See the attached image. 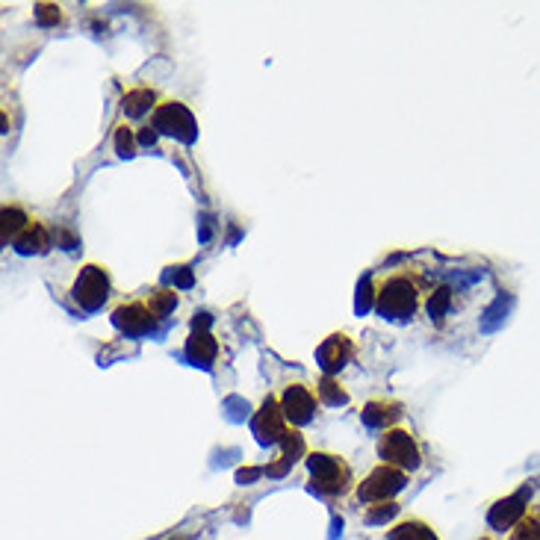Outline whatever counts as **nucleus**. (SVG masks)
Returning <instances> with one entry per match:
<instances>
[{"label":"nucleus","instance_id":"1","mask_svg":"<svg viewBox=\"0 0 540 540\" xmlns=\"http://www.w3.org/2000/svg\"><path fill=\"white\" fill-rule=\"evenodd\" d=\"M422 304V281L411 269L384 275L375 287V313L387 322H411Z\"/></svg>","mask_w":540,"mask_h":540},{"label":"nucleus","instance_id":"2","mask_svg":"<svg viewBox=\"0 0 540 540\" xmlns=\"http://www.w3.org/2000/svg\"><path fill=\"white\" fill-rule=\"evenodd\" d=\"M310 487L322 496H343L352 490V467L334 452H307Z\"/></svg>","mask_w":540,"mask_h":540},{"label":"nucleus","instance_id":"3","mask_svg":"<svg viewBox=\"0 0 540 540\" xmlns=\"http://www.w3.org/2000/svg\"><path fill=\"white\" fill-rule=\"evenodd\" d=\"M71 299L83 313L101 310L107 301L113 299V281H110L107 266H101V263L80 266V272H77V278L71 284Z\"/></svg>","mask_w":540,"mask_h":540},{"label":"nucleus","instance_id":"4","mask_svg":"<svg viewBox=\"0 0 540 540\" xmlns=\"http://www.w3.org/2000/svg\"><path fill=\"white\" fill-rule=\"evenodd\" d=\"M378 458H381V464L399 467L402 473H417L422 467L420 440H417L408 428L396 425V428H390V431L381 434V440H378Z\"/></svg>","mask_w":540,"mask_h":540},{"label":"nucleus","instance_id":"5","mask_svg":"<svg viewBox=\"0 0 540 540\" xmlns=\"http://www.w3.org/2000/svg\"><path fill=\"white\" fill-rule=\"evenodd\" d=\"M405 487H408V473H402L399 467H390V464H378L366 479L360 481L355 496L363 505L393 502Z\"/></svg>","mask_w":540,"mask_h":540},{"label":"nucleus","instance_id":"6","mask_svg":"<svg viewBox=\"0 0 540 540\" xmlns=\"http://www.w3.org/2000/svg\"><path fill=\"white\" fill-rule=\"evenodd\" d=\"M151 127L160 133V136H172L183 145H192L198 139V124L195 116L189 113L186 104L180 101H160V107L154 110L151 116Z\"/></svg>","mask_w":540,"mask_h":540},{"label":"nucleus","instance_id":"7","mask_svg":"<svg viewBox=\"0 0 540 540\" xmlns=\"http://www.w3.org/2000/svg\"><path fill=\"white\" fill-rule=\"evenodd\" d=\"M287 431H290V422H287V414L281 408V399L278 396H266L260 402V408L254 411V417H251L254 440L260 446H281Z\"/></svg>","mask_w":540,"mask_h":540},{"label":"nucleus","instance_id":"8","mask_svg":"<svg viewBox=\"0 0 540 540\" xmlns=\"http://www.w3.org/2000/svg\"><path fill=\"white\" fill-rule=\"evenodd\" d=\"M532 502V487L523 484L520 490H514L511 496H502L496 499L490 508H487V526L496 529V532H511L526 514H529V505Z\"/></svg>","mask_w":540,"mask_h":540},{"label":"nucleus","instance_id":"9","mask_svg":"<svg viewBox=\"0 0 540 540\" xmlns=\"http://www.w3.org/2000/svg\"><path fill=\"white\" fill-rule=\"evenodd\" d=\"M116 331H121L124 337H145L157 328V316L151 313V307L145 304V299H130L119 301L110 313Z\"/></svg>","mask_w":540,"mask_h":540},{"label":"nucleus","instance_id":"10","mask_svg":"<svg viewBox=\"0 0 540 540\" xmlns=\"http://www.w3.org/2000/svg\"><path fill=\"white\" fill-rule=\"evenodd\" d=\"M352 358H355V340L346 331L328 334L316 349V363L322 375H340V369H346Z\"/></svg>","mask_w":540,"mask_h":540},{"label":"nucleus","instance_id":"11","mask_svg":"<svg viewBox=\"0 0 540 540\" xmlns=\"http://www.w3.org/2000/svg\"><path fill=\"white\" fill-rule=\"evenodd\" d=\"M278 399H281V408H284L290 425H307L316 417L319 396H316V387H310V384H290Z\"/></svg>","mask_w":540,"mask_h":540},{"label":"nucleus","instance_id":"12","mask_svg":"<svg viewBox=\"0 0 540 540\" xmlns=\"http://www.w3.org/2000/svg\"><path fill=\"white\" fill-rule=\"evenodd\" d=\"M402 414H405V408L396 399H369L360 411V422L372 431H390L402 420Z\"/></svg>","mask_w":540,"mask_h":540},{"label":"nucleus","instance_id":"13","mask_svg":"<svg viewBox=\"0 0 540 540\" xmlns=\"http://www.w3.org/2000/svg\"><path fill=\"white\" fill-rule=\"evenodd\" d=\"M183 355H186L189 363H195L201 369H210L216 355H219V343L207 328H192V334H189V340L183 346Z\"/></svg>","mask_w":540,"mask_h":540},{"label":"nucleus","instance_id":"14","mask_svg":"<svg viewBox=\"0 0 540 540\" xmlns=\"http://www.w3.org/2000/svg\"><path fill=\"white\" fill-rule=\"evenodd\" d=\"M51 245H54V234H51V228H48L45 222H39V219H33V222L12 240V248H15L18 254H24V257H30V254H48Z\"/></svg>","mask_w":540,"mask_h":540},{"label":"nucleus","instance_id":"15","mask_svg":"<svg viewBox=\"0 0 540 540\" xmlns=\"http://www.w3.org/2000/svg\"><path fill=\"white\" fill-rule=\"evenodd\" d=\"M157 107H160V98H157V92H151L148 86L130 89V92L124 95V113H127V119H145V116H154Z\"/></svg>","mask_w":540,"mask_h":540},{"label":"nucleus","instance_id":"16","mask_svg":"<svg viewBox=\"0 0 540 540\" xmlns=\"http://www.w3.org/2000/svg\"><path fill=\"white\" fill-rule=\"evenodd\" d=\"M316 396H319V402L328 405V408H340V405H349V402H352L346 384H343L337 375H322L319 384H316Z\"/></svg>","mask_w":540,"mask_h":540},{"label":"nucleus","instance_id":"17","mask_svg":"<svg viewBox=\"0 0 540 540\" xmlns=\"http://www.w3.org/2000/svg\"><path fill=\"white\" fill-rule=\"evenodd\" d=\"M387 540H440V538H437V532H434L425 520L411 517V520L393 523L390 532H387Z\"/></svg>","mask_w":540,"mask_h":540},{"label":"nucleus","instance_id":"18","mask_svg":"<svg viewBox=\"0 0 540 540\" xmlns=\"http://www.w3.org/2000/svg\"><path fill=\"white\" fill-rule=\"evenodd\" d=\"M145 304L151 307V313H154L157 319H166V316L178 307V290H172V287H154V290L145 296Z\"/></svg>","mask_w":540,"mask_h":540},{"label":"nucleus","instance_id":"19","mask_svg":"<svg viewBox=\"0 0 540 540\" xmlns=\"http://www.w3.org/2000/svg\"><path fill=\"white\" fill-rule=\"evenodd\" d=\"M33 219L21 210V207H15V204H6L3 207V242H12L27 225H30Z\"/></svg>","mask_w":540,"mask_h":540},{"label":"nucleus","instance_id":"20","mask_svg":"<svg viewBox=\"0 0 540 540\" xmlns=\"http://www.w3.org/2000/svg\"><path fill=\"white\" fill-rule=\"evenodd\" d=\"M452 304H455V293H452V287H437V290L428 296V301H425L428 316H431V319H437V322H443V319L449 316Z\"/></svg>","mask_w":540,"mask_h":540},{"label":"nucleus","instance_id":"21","mask_svg":"<svg viewBox=\"0 0 540 540\" xmlns=\"http://www.w3.org/2000/svg\"><path fill=\"white\" fill-rule=\"evenodd\" d=\"M508 540H540V508L532 505L529 514L508 532Z\"/></svg>","mask_w":540,"mask_h":540},{"label":"nucleus","instance_id":"22","mask_svg":"<svg viewBox=\"0 0 540 540\" xmlns=\"http://www.w3.org/2000/svg\"><path fill=\"white\" fill-rule=\"evenodd\" d=\"M399 511H402V505H399L396 499H393V502H375V505H366L363 520H366L369 526H387Z\"/></svg>","mask_w":540,"mask_h":540},{"label":"nucleus","instance_id":"23","mask_svg":"<svg viewBox=\"0 0 540 540\" xmlns=\"http://www.w3.org/2000/svg\"><path fill=\"white\" fill-rule=\"evenodd\" d=\"M166 284H172V290H186V287H192V284H195L192 269H189V266H169Z\"/></svg>","mask_w":540,"mask_h":540},{"label":"nucleus","instance_id":"24","mask_svg":"<svg viewBox=\"0 0 540 540\" xmlns=\"http://www.w3.org/2000/svg\"><path fill=\"white\" fill-rule=\"evenodd\" d=\"M136 145H139V136L133 133V127H119L116 133V151L121 157H133L136 154Z\"/></svg>","mask_w":540,"mask_h":540},{"label":"nucleus","instance_id":"25","mask_svg":"<svg viewBox=\"0 0 540 540\" xmlns=\"http://www.w3.org/2000/svg\"><path fill=\"white\" fill-rule=\"evenodd\" d=\"M36 21H39L42 27H54V24H60L62 21L60 6H54V3H39V6H36Z\"/></svg>","mask_w":540,"mask_h":540},{"label":"nucleus","instance_id":"26","mask_svg":"<svg viewBox=\"0 0 540 540\" xmlns=\"http://www.w3.org/2000/svg\"><path fill=\"white\" fill-rule=\"evenodd\" d=\"M369 307H375V287H372V281L366 278V281H360V290H358V310H369Z\"/></svg>","mask_w":540,"mask_h":540},{"label":"nucleus","instance_id":"27","mask_svg":"<svg viewBox=\"0 0 540 540\" xmlns=\"http://www.w3.org/2000/svg\"><path fill=\"white\" fill-rule=\"evenodd\" d=\"M481 540H490V538H481Z\"/></svg>","mask_w":540,"mask_h":540},{"label":"nucleus","instance_id":"28","mask_svg":"<svg viewBox=\"0 0 540 540\" xmlns=\"http://www.w3.org/2000/svg\"><path fill=\"white\" fill-rule=\"evenodd\" d=\"M172 540H180V538H172Z\"/></svg>","mask_w":540,"mask_h":540}]
</instances>
